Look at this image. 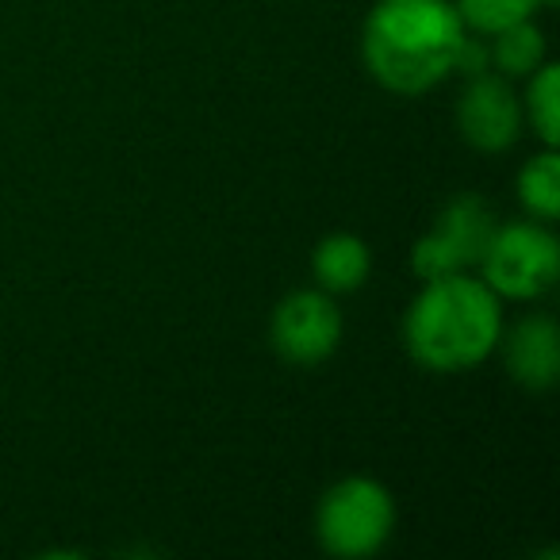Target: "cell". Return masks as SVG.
I'll return each instance as SVG.
<instances>
[{"label":"cell","mask_w":560,"mask_h":560,"mask_svg":"<svg viewBox=\"0 0 560 560\" xmlns=\"http://www.w3.org/2000/svg\"><path fill=\"white\" fill-rule=\"evenodd\" d=\"M488 66H491V47L465 35L457 58H453V73H465V78L472 81V78H480V73H488Z\"/></svg>","instance_id":"14"},{"label":"cell","mask_w":560,"mask_h":560,"mask_svg":"<svg viewBox=\"0 0 560 560\" xmlns=\"http://www.w3.org/2000/svg\"><path fill=\"white\" fill-rule=\"evenodd\" d=\"M483 269V284L499 300H537L557 284L560 272V242L549 226L537 223H506L495 226L488 249L476 261Z\"/></svg>","instance_id":"4"},{"label":"cell","mask_w":560,"mask_h":560,"mask_svg":"<svg viewBox=\"0 0 560 560\" xmlns=\"http://www.w3.org/2000/svg\"><path fill=\"white\" fill-rule=\"evenodd\" d=\"M312 269L327 292H358L373 272V254L358 234H330L315 249Z\"/></svg>","instance_id":"9"},{"label":"cell","mask_w":560,"mask_h":560,"mask_svg":"<svg viewBox=\"0 0 560 560\" xmlns=\"http://www.w3.org/2000/svg\"><path fill=\"white\" fill-rule=\"evenodd\" d=\"M506 369L529 392H549L560 376V330L549 315H526L506 338Z\"/></svg>","instance_id":"8"},{"label":"cell","mask_w":560,"mask_h":560,"mask_svg":"<svg viewBox=\"0 0 560 560\" xmlns=\"http://www.w3.org/2000/svg\"><path fill=\"white\" fill-rule=\"evenodd\" d=\"M518 200L541 223H552L560 215V158L557 150H545V154L529 158L518 173Z\"/></svg>","instance_id":"10"},{"label":"cell","mask_w":560,"mask_h":560,"mask_svg":"<svg viewBox=\"0 0 560 560\" xmlns=\"http://www.w3.org/2000/svg\"><path fill=\"white\" fill-rule=\"evenodd\" d=\"M541 4H557V0H541Z\"/></svg>","instance_id":"15"},{"label":"cell","mask_w":560,"mask_h":560,"mask_svg":"<svg viewBox=\"0 0 560 560\" xmlns=\"http://www.w3.org/2000/svg\"><path fill=\"white\" fill-rule=\"evenodd\" d=\"M491 39H495L491 43V66H499L506 78H529L545 62V39L529 20L503 27Z\"/></svg>","instance_id":"11"},{"label":"cell","mask_w":560,"mask_h":560,"mask_svg":"<svg viewBox=\"0 0 560 560\" xmlns=\"http://www.w3.org/2000/svg\"><path fill=\"white\" fill-rule=\"evenodd\" d=\"M342 342V315L327 292H292L272 312V346L292 365H319Z\"/></svg>","instance_id":"6"},{"label":"cell","mask_w":560,"mask_h":560,"mask_svg":"<svg viewBox=\"0 0 560 560\" xmlns=\"http://www.w3.org/2000/svg\"><path fill=\"white\" fill-rule=\"evenodd\" d=\"M465 20L445 0H381L365 20L361 55L384 89L419 96L453 73Z\"/></svg>","instance_id":"1"},{"label":"cell","mask_w":560,"mask_h":560,"mask_svg":"<svg viewBox=\"0 0 560 560\" xmlns=\"http://www.w3.org/2000/svg\"><path fill=\"white\" fill-rule=\"evenodd\" d=\"M457 124L465 142H472L483 154L514 147L522 135V104L514 89L495 73H480L468 81L465 96L457 104Z\"/></svg>","instance_id":"7"},{"label":"cell","mask_w":560,"mask_h":560,"mask_svg":"<svg viewBox=\"0 0 560 560\" xmlns=\"http://www.w3.org/2000/svg\"><path fill=\"white\" fill-rule=\"evenodd\" d=\"M541 9V0H460L457 12L472 32L495 35L511 24H522Z\"/></svg>","instance_id":"13"},{"label":"cell","mask_w":560,"mask_h":560,"mask_svg":"<svg viewBox=\"0 0 560 560\" xmlns=\"http://www.w3.org/2000/svg\"><path fill=\"white\" fill-rule=\"evenodd\" d=\"M315 529L330 557H373L388 545L392 529H396V503L384 483L369 480V476H350L323 495Z\"/></svg>","instance_id":"3"},{"label":"cell","mask_w":560,"mask_h":560,"mask_svg":"<svg viewBox=\"0 0 560 560\" xmlns=\"http://www.w3.org/2000/svg\"><path fill=\"white\" fill-rule=\"evenodd\" d=\"M503 335V307L483 280L453 272L427 280L404 323L411 358L430 373H465L488 361Z\"/></svg>","instance_id":"2"},{"label":"cell","mask_w":560,"mask_h":560,"mask_svg":"<svg viewBox=\"0 0 560 560\" xmlns=\"http://www.w3.org/2000/svg\"><path fill=\"white\" fill-rule=\"evenodd\" d=\"M526 108H529V127L537 131V139L545 147H557L560 142V70L557 66H537L529 73V93H526Z\"/></svg>","instance_id":"12"},{"label":"cell","mask_w":560,"mask_h":560,"mask_svg":"<svg viewBox=\"0 0 560 560\" xmlns=\"http://www.w3.org/2000/svg\"><path fill=\"white\" fill-rule=\"evenodd\" d=\"M495 215L480 196H457L445 203V211L438 215V223L415 242L411 249V269L415 277L442 280L453 272H465L480 261V254L488 249L491 234H495Z\"/></svg>","instance_id":"5"}]
</instances>
